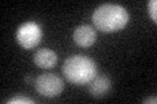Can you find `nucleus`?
<instances>
[{"instance_id":"nucleus-1","label":"nucleus","mask_w":157,"mask_h":104,"mask_svg":"<svg viewBox=\"0 0 157 104\" xmlns=\"http://www.w3.org/2000/svg\"><path fill=\"white\" fill-rule=\"evenodd\" d=\"M128 20L130 14L124 7L111 3L97 7L92 16V21L97 30L106 34L122 30L128 23Z\"/></svg>"},{"instance_id":"nucleus-2","label":"nucleus","mask_w":157,"mask_h":104,"mask_svg":"<svg viewBox=\"0 0 157 104\" xmlns=\"http://www.w3.org/2000/svg\"><path fill=\"white\" fill-rule=\"evenodd\" d=\"M63 74L73 85H86L97 76V64L84 55H73L63 63Z\"/></svg>"},{"instance_id":"nucleus-3","label":"nucleus","mask_w":157,"mask_h":104,"mask_svg":"<svg viewBox=\"0 0 157 104\" xmlns=\"http://www.w3.org/2000/svg\"><path fill=\"white\" fill-rule=\"evenodd\" d=\"M34 87L39 95L46 98H56L64 88V82L54 73H43L36 78Z\"/></svg>"},{"instance_id":"nucleus-4","label":"nucleus","mask_w":157,"mask_h":104,"mask_svg":"<svg viewBox=\"0 0 157 104\" xmlns=\"http://www.w3.org/2000/svg\"><path fill=\"white\" fill-rule=\"evenodd\" d=\"M42 39V29L41 25L36 21H26L16 31V41L22 48L32 49L41 43Z\"/></svg>"},{"instance_id":"nucleus-5","label":"nucleus","mask_w":157,"mask_h":104,"mask_svg":"<svg viewBox=\"0 0 157 104\" xmlns=\"http://www.w3.org/2000/svg\"><path fill=\"white\" fill-rule=\"evenodd\" d=\"M96 39H97V31L90 25H81V26L76 27L75 31H73V41L80 47L85 48L93 46Z\"/></svg>"},{"instance_id":"nucleus-6","label":"nucleus","mask_w":157,"mask_h":104,"mask_svg":"<svg viewBox=\"0 0 157 104\" xmlns=\"http://www.w3.org/2000/svg\"><path fill=\"white\" fill-rule=\"evenodd\" d=\"M111 88V80L106 74H97L89 82L88 91L92 96L94 98H102L105 96Z\"/></svg>"},{"instance_id":"nucleus-7","label":"nucleus","mask_w":157,"mask_h":104,"mask_svg":"<svg viewBox=\"0 0 157 104\" xmlns=\"http://www.w3.org/2000/svg\"><path fill=\"white\" fill-rule=\"evenodd\" d=\"M34 63L42 69H50L56 65L58 55L51 48H41L34 53Z\"/></svg>"},{"instance_id":"nucleus-8","label":"nucleus","mask_w":157,"mask_h":104,"mask_svg":"<svg viewBox=\"0 0 157 104\" xmlns=\"http://www.w3.org/2000/svg\"><path fill=\"white\" fill-rule=\"evenodd\" d=\"M8 104H34V100H32V99H29L26 96H21V95H18V96H13L9 100H7Z\"/></svg>"},{"instance_id":"nucleus-9","label":"nucleus","mask_w":157,"mask_h":104,"mask_svg":"<svg viewBox=\"0 0 157 104\" xmlns=\"http://www.w3.org/2000/svg\"><path fill=\"white\" fill-rule=\"evenodd\" d=\"M148 13L149 17L152 18V21H157V2L156 0H149L148 2Z\"/></svg>"},{"instance_id":"nucleus-10","label":"nucleus","mask_w":157,"mask_h":104,"mask_svg":"<svg viewBox=\"0 0 157 104\" xmlns=\"http://www.w3.org/2000/svg\"><path fill=\"white\" fill-rule=\"evenodd\" d=\"M156 102H157L156 96H151V98H148V99H145L144 100V103H152V104H156Z\"/></svg>"},{"instance_id":"nucleus-11","label":"nucleus","mask_w":157,"mask_h":104,"mask_svg":"<svg viewBox=\"0 0 157 104\" xmlns=\"http://www.w3.org/2000/svg\"><path fill=\"white\" fill-rule=\"evenodd\" d=\"M25 81L29 83V82H32V77L30 76H28V77H25Z\"/></svg>"}]
</instances>
